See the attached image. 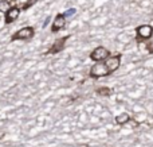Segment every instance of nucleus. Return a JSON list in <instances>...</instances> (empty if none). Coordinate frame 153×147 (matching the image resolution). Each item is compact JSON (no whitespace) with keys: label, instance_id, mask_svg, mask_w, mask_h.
Listing matches in <instances>:
<instances>
[{"label":"nucleus","instance_id":"nucleus-1","mask_svg":"<svg viewBox=\"0 0 153 147\" xmlns=\"http://www.w3.org/2000/svg\"><path fill=\"white\" fill-rule=\"evenodd\" d=\"M110 72L108 69V66L105 65V62H97L94 66H91V70H90V76L91 77H105V76H109Z\"/></svg>","mask_w":153,"mask_h":147},{"label":"nucleus","instance_id":"nucleus-2","mask_svg":"<svg viewBox=\"0 0 153 147\" xmlns=\"http://www.w3.org/2000/svg\"><path fill=\"white\" fill-rule=\"evenodd\" d=\"M90 58L94 60V61H97V62H102L103 60L109 58V50H108V49H105V47H102V46L96 47V49L91 51Z\"/></svg>","mask_w":153,"mask_h":147},{"label":"nucleus","instance_id":"nucleus-3","mask_svg":"<svg viewBox=\"0 0 153 147\" xmlns=\"http://www.w3.org/2000/svg\"><path fill=\"white\" fill-rule=\"evenodd\" d=\"M105 65L108 66L109 72L113 73V72H115V70L120 67V65H121V58L118 57V55L112 57V58H106V60H105Z\"/></svg>","mask_w":153,"mask_h":147},{"label":"nucleus","instance_id":"nucleus-4","mask_svg":"<svg viewBox=\"0 0 153 147\" xmlns=\"http://www.w3.org/2000/svg\"><path fill=\"white\" fill-rule=\"evenodd\" d=\"M152 34H153V28L149 24H143V26H140L137 28V35L141 39H148V38H150Z\"/></svg>","mask_w":153,"mask_h":147},{"label":"nucleus","instance_id":"nucleus-5","mask_svg":"<svg viewBox=\"0 0 153 147\" xmlns=\"http://www.w3.org/2000/svg\"><path fill=\"white\" fill-rule=\"evenodd\" d=\"M34 35V28L32 27H24V28H22L19 30L12 39H28Z\"/></svg>","mask_w":153,"mask_h":147},{"label":"nucleus","instance_id":"nucleus-6","mask_svg":"<svg viewBox=\"0 0 153 147\" xmlns=\"http://www.w3.org/2000/svg\"><path fill=\"white\" fill-rule=\"evenodd\" d=\"M66 23V18L61 14V15H58L55 19H54V23H52V32H56V31H59Z\"/></svg>","mask_w":153,"mask_h":147},{"label":"nucleus","instance_id":"nucleus-7","mask_svg":"<svg viewBox=\"0 0 153 147\" xmlns=\"http://www.w3.org/2000/svg\"><path fill=\"white\" fill-rule=\"evenodd\" d=\"M67 39H68V37H63L62 39L56 41V42L52 45V49L49 50V53H50V54H55V53H58V51H61V50L65 47V43H66Z\"/></svg>","mask_w":153,"mask_h":147},{"label":"nucleus","instance_id":"nucleus-8","mask_svg":"<svg viewBox=\"0 0 153 147\" xmlns=\"http://www.w3.org/2000/svg\"><path fill=\"white\" fill-rule=\"evenodd\" d=\"M18 16H19V9L18 8L8 9L7 11V15H6V23H11V22H14Z\"/></svg>","mask_w":153,"mask_h":147},{"label":"nucleus","instance_id":"nucleus-9","mask_svg":"<svg viewBox=\"0 0 153 147\" xmlns=\"http://www.w3.org/2000/svg\"><path fill=\"white\" fill-rule=\"evenodd\" d=\"M129 119H130V116H129L128 114H121V115H118L115 117V123L117 124H125V123L129 121Z\"/></svg>","mask_w":153,"mask_h":147},{"label":"nucleus","instance_id":"nucleus-10","mask_svg":"<svg viewBox=\"0 0 153 147\" xmlns=\"http://www.w3.org/2000/svg\"><path fill=\"white\" fill-rule=\"evenodd\" d=\"M8 9H9L8 2H0V12H6Z\"/></svg>","mask_w":153,"mask_h":147},{"label":"nucleus","instance_id":"nucleus-11","mask_svg":"<svg viewBox=\"0 0 153 147\" xmlns=\"http://www.w3.org/2000/svg\"><path fill=\"white\" fill-rule=\"evenodd\" d=\"M73 14H75V9H74V8H71V9H67L66 12H65V14H62V15L66 18V16H71Z\"/></svg>","mask_w":153,"mask_h":147},{"label":"nucleus","instance_id":"nucleus-12","mask_svg":"<svg viewBox=\"0 0 153 147\" xmlns=\"http://www.w3.org/2000/svg\"><path fill=\"white\" fill-rule=\"evenodd\" d=\"M98 93H101V95H102V93H103V95H109V89H108V88H99V89H98Z\"/></svg>","mask_w":153,"mask_h":147},{"label":"nucleus","instance_id":"nucleus-13","mask_svg":"<svg viewBox=\"0 0 153 147\" xmlns=\"http://www.w3.org/2000/svg\"><path fill=\"white\" fill-rule=\"evenodd\" d=\"M148 51H149V53H153V42L148 45Z\"/></svg>","mask_w":153,"mask_h":147},{"label":"nucleus","instance_id":"nucleus-14","mask_svg":"<svg viewBox=\"0 0 153 147\" xmlns=\"http://www.w3.org/2000/svg\"><path fill=\"white\" fill-rule=\"evenodd\" d=\"M34 2H36V0H30V2H28V3H26V6H24V8H28V7H30V6H31V4H32Z\"/></svg>","mask_w":153,"mask_h":147}]
</instances>
